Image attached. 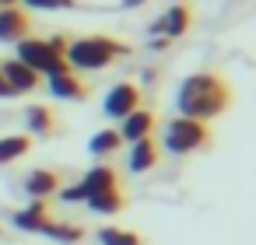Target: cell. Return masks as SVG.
Returning <instances> with one entry per match:
<instances>
[{
  "label": "cell",
  "mask_w": 256,
  "mask_h": 245,
  "mask_svg": "<svg viewBox=\"0 0 256 245\" xmlns=\"http://www.w3.org/2000/svg\"><path fill=\"white\" fill-rule=\"evenodd\" d=\"M235 102V91L232 84L214 74V70H196L190 77L179 81V91H176V116H186V119H200V123H210L218 119L221 112H228Z\"/></svg>",
  "instance_id": "1"
},
{
  "label": "cell",
  "mask_w": 256,
  "mask_h": 245,
  "mask_svg": "<svg viewBox=\"0 0 256 245\" xmlns=\"http://www.w3.org/2000/svg\"><path fill=\"white\" fill-rule=\"evenodd\" d=\"M130 46L123 39H112V35H81V39H70L67 42V67L78 74H92V70H106L109 63H116L120 56H126Z\"/></svg>",
  "instance_id": "2"
},
{
  "label": "cell",
  "mask_w": 256,
  "mask_h": 245,
  "mask_svg": "<svg viewBox=\"0 0 256 245\" xmlns=\"http://www.w3.org/2000/svg\"><path fill=\"white\" fill-rule=\"evenodd\" d=\"M67 42H70V35H50V39H36V35H25L22 42H14V49H18V56L14 60H22L25 67H32L39 77L46 74V77H53V74H67L70 67H67Z\"/></svg>",
  "instance_id": "3"
},
{
  "label": "cell",
  "mask_w": 256,
  "mask_h": 245,
  "mask_svg": "<svg viewBox=\"0 0 256 245\" xmlns=\"http://www.w3.org/2000/svg\"><path fill=\"white\" fill-rule=\"evenodd\" d=\"M210 126L200 119H186V116H172L162 130V144L165 154H196L204 147H210Z\"/></svg>",
  "instance_id": "4"
},
{
  "label": "cell",
  "mask_w": 256,
  "mask_h": 245,
  "mask_svg": "<svg viewBox=\"0 0 256 245\" xmlns=\"http://www.w3.org/2000/svg\"><path fill=\"white\" fill-rule=\"evenodd\" d=\"M134 109H140V88L134 81H120L106 91V102H102V112L109 119H126Z\"/></svg>",
  "instance_id": "5"
},
{
  "label": "cell",
  "mask_w": 256,
  "mask_h": 245,
  "mask_svg": "<svg viewBox=\"0 0 256 245\" xmlns=\"http://www.w3.org/2000/svg\"><path fill=\"white\" fill-rule=\"evenodd\" d=\"M0 74H4L11 95H32V91L42 84V77H39L32 67H25L22 60H0Z\"/></svg>",
  "instance_id": "6"
},
{
  "label": "cell",
  "mask_w": 256,
  "mask_h": 245,
  "mask_svg": "<svg viewBox=\"0 0 256 245\" xmlns=\"http://www.w3.org/2000/svg\"><path fill=\"white\" fill-rule=\"evenodd\" d=\"M190 25H193V14H190V7H182V4H176V7H168L154 25H151V35H158V39H165V42H172V39H179V35H186L190 32Z\"/></svg>",
  "instance_id": "7"
},
{
  "label": "cell",
  "mask_w": 256,
  "mask_h": 245,
  "mask_svg": "<svg viewBox=\"0 0 256 245\" xmlns=\"http://www.w3.org/2000/svg\"><path fill=\"white\" fill-rule=\"evenodd\" d=\"M162 161V147L154 137H144V140H134L130 144V154H126V168L134 175H144V172H154Z\"/></svg>",
  "instance_id": "8"
},
{
  "label": "cell",
  "mask_w": 256,
  "mask_h": 245,
  "mask_svg": "<svg viewBox=\"0 0 256 245\" xmlns=\"http://www.w3.org/2000/svg\"><path fill=\"white\" fill-rule=\"evenodd\" d=\"M60 172H53V168H32L25 179H22V186H25V193L32 196V200H50V196H56V189H60Z\"/></svg>",
  "instance_id": "9"
},
{
  "label": "cell",
  "mask_w": 256,
  "mask_h": 245,
  "mask_svg": "<svg viewBox=\"0 0 256 245\" xmlns=\"http://www.w3.org/2000/svg\"><path fill=\"white\" fill-rule=\"evenodd\" d=\"M123 126H120V140L123 144H134V140H144V137H151L154 133V112L151 109H134L126 119H120Z\"/></svg>",
  "instance_id": "10"
},
{
  "label": "cell",
  "mask_w": 256,
  "mask_h": 245,
  "mask_svg": "<svg viewBox=\"0 0 256 245\" xmlns=\"http://www.w3.org/2000/svg\"><path fill=\"white\" fill-rule=\"evenodd\" d=\"M32 21H28V11L22 7H0V42H22L28 35Z\"/></svg>",
  "instance_id": "11"
},
{
  "label": "cell",
  "mask_w": 256,
  "mask_h": 245,
  "mask_svg": "<svg viewBox=\"0 0 256 245\" xmlns=\"http://www.w3.org/2000/svg\"><path fill=\"white\" fill-rule=\"evenodd\" d=\"M50 221H53V217H50L46 200H32L28 207H22V210L14 214V228H18V231H28V235H42V228H46Z\"/></svg>",
  "instance_id": "12"
},
{
  "label": "cell",
  "mask_w": 256,
  "mask_h": 245,
  "mask_svg": "<svg viewBox=\"0 0 256 245\" xmlns=\"http://www.w3.org/2000/svg\"><path fill=\"white\" fill-rule=\"evenodd\" d=\"M78 186L84 189V196H95V193L120 189V175H116V168H112V165H95L92 172H84V175H81V182H78Z\"/></svg>",
  "instance_id": "13"
},
{
  "label": "cell",
  "mask_w": 256,
  "mask_h": 245,
  "mask_svg": "<svg viewBox=\"0 0 256 245\" xmlns=\"http://www.w3.org/2000/svg\"><path fill=\"white\" fill-rule=\"evenodd\" d=\"M50 91H53V98H67V102H84V95H88V84L74 74V70H67V74H53L50 81Z\"/></svg>",
  "instance_id": "14"
},
{
  "label": "cell",
  "mask_w": 256,
  "mask_h": 245,
  "mask_svg": "<svg viewBox=\"0 0 256 245\" xmlns=\"http://www.w3.org/2000/svg\"><path fill=\"white\" fill-rule=\"evenodd\" d=\"M25 126H28V133H36V137H53V133L60 130V123H56V116H53L50 105H28V109H25Z\"/></svg>",
  "instance_id": "15"
},
{
  "label": "cell",
  "mask_w": 256,
  "mask_h": 245,
  "mask_svg": "<svg viewBox=\"0 0 256 245\" xmlns=\"http://www.w3.org/2000/svg\"><path fill=\"white\" fill-rule=\"evenodd\" d=\"M32 151V137L28 133H8L0 137V165H14Z\"/></svg>",
  "instance_id": "16"
},
{
  "label": "cell",
  "mask_w": 256,
  "mask_h": 245,
  "mask_svg": "<svg viewBox=\"0 0 256 245\" xmlns=\"http://www.w3.org/2000/svg\"><path fill=\"white\" fill-rule=\"evenodd\" d=\"M84 207L92 214H123L126 210V196H123V189H109V193L84 196Z\"/></svg>",
  "instance_id": "17"
},
{
  "label": "cell",
  "mask_w": 256,
  "mask_h": 245,
  "mask_svg": "<svg viewBox=\"0 0 256 245\" xmlns=\"http://www.w3.org/2000/svg\"><path fill=\"white\" fill-rule=\"evenodd\" d=\"M120 147H123V140H120V130H112V126L98 130V133L88 140V151H92L95 158H112V154H120Z\"/></svg>",
  "instance_id": "18"
},
{
  "label": "cell",
  "mask_w": 256,
  "mask_h": 245,
  "mask_svg": "<svg viewBox=\"0 0 256 245\" xmlns=\"http://www.w3.org/2000/svg\"><path fill=\"white\" fill-rule=\"evenodd\" d=\"M42 235H46V238H53V242L78 245V242L84 238V228H81V224H70V221H50V224L42 228Z\"/></svg>",
  "instance_id": "19"
},
{
  "label": "cell",
  "mask_w": 256,
  "mask_h": 245,
  "mask_svg": "<svg viewBox=\"0 0 256 245\" xmlns=\"http://www.w3.org/2000/svg\"><path fill=\"white\" fill-rule=\"evenodd\" d=\"M98 245H144V238L137 235V231H130V228H98Z\"/></svg>",
  "instance_id": "20"
},
{
  "label": "cell",
  "mask_w": 256,
  "mask_h": 245,
  "mask_svg": "<svg viewBox=\"0 0 256 245\" xmlns=\"http://www.w3.org/2000/svg\"><path fill=\"white\" fill-rule=\"evenodd\" d=\"M25 7H36V11H70V7H78V0H22Z\"/></svg>",
  "instance_id": "21"
},
{
  "label": "cell",
  "mask_w": 256,
  "mask_h": 245,
  "mask_svg": "<svg viewBox=\"0 0 256 245\" xmlns=\"http://www.w3.org/2000/svg\"><path fill=\"white\" fill-rule=\"evenodd\" d=\"M56 196H60L64 203H84V189H81V186H67V189L60 186V189H56Z\"/></svg>",
  "instance_id": "22"
},
{
  "label": "cell",
  "mask_w": 256,
  "mask_h": 245,
  "mask_svg": "<svg viewBox=\"0 0 256 245\" xmlns=\"http://www.w3.org/2000/svg\"><path fill=\"white\" fill-rule=\"evenodd\" d=\"M0 98H11V88H8V81H4V74H0Z\"/></svg>",
  "instance_id": "23"
},
{
  "label": "cell",
  "mask_w": 256,
  "mask_h": 245,
  "mask_svg": "<svg viewBox=\"0 0 256 245\" xmlns=\"http://www.w3.org/2000/svg\"><path fill=\"white\" fill-rule=\"evenodd\" d=\"M18 4V0H0V7H14Z\"/></svg>",
  "instance_id": "24"
},
{
  "label": "cell",
  "mask_w": 256,
  "mask_h": 245,
  "mask_svg": "<svg viewBox=\"0 0 256 245\" xmlns=\"http://www.w3.org/2000/svg\"><path fill=\"white\" fill-rule=\"evenodd\" d=\"M137 4H144V0H126V7H137Z\"/></svg>",
  "instance_id": "25"
}]
</instances>
